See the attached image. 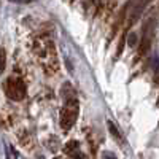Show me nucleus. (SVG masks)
I'll list each match as a JSON object with an SVG mask.
<instances>
[{
	"label": "nucleus",
	"instance_id": "10",
	"mask_svg": "<svg viewBox=\"0 0 159 159\" xmlns=\"http://www.w3.org/2000/svg\"><path fill=\"white\" fill-rule=\"evenodd\" d=\"M5 62H7V56H5V51L2 49V70L5 69Z\"/></svg>",
	"mask_w": 159,
	"mask_h": 159
},
{
	"label": "nucleus",
	"instance_id": "6",
	"mask_svg": "<svg viewBox=\"0 0 159 159\" xmlns=\"http://www.w3.org/2000/svg\"><path fill=\"white\" fill-rule=\"evenodd\" d=\"M7 159H18V153H16V150L13 148V147H10V145H7Z\"/></svg>",
	"mask_w": 159,
	"mask_h": 159
},
{
	"label": "nucleus",
	"instance_id": "5",
	"mask_svg": "<svg viewBox=\"0 0 159 159\" xmlns=\"http://www.w3.org/2000/svg\"><path fill=\"white\" fill-rule=\"evenodd\" d=\"M107 124H108V129H110V132H111V135H113L115 139H118V140H123L121 134H119L118 127H116V126L113 124V121H107Z\"/></svg>",
	"mask_w": 159,
	"mask_h": 159
},
{
	"label": "nucleus",
	"instance_id": "8",
	"mask_svg": "<svg viewBox=\"0 0 159 159\" xmlns=\"http://www.w3.org/2000/svg\"><path fill=\"white\" fill-rule=\"evenodd\" d=\"M135 40H137V35L135 34H130L129 35V45H135Z\"/></svg>",
	"mask_w": 159,
	"mask_h": 159
},
{
	"label": "nucleus",
	"instance_id": "2",
	"mask_svg": "<svg viewBox=\"0 0 159 159\" xmlns=\"http://www.w3.org/2000/svg\"><path fill=\"white\" fill-rule=\"evenodd\" d=\"M7 96L13 100H22L25 97V84L21 78H8L5 81Z\"/></svg>",
	"mask_w": 159,
	"mask_h": 159
},
{
	"label": "nucleus",
	"instance_id": "3",
	"mask_svg": "<svg viewBox=\"0 0 159 159\" xmlns=\"http://www.w3.org/2000/svg\"><path fill=\"white\" fill-rule=\"evenodd\" d=\"M150 45H151L150 25L145 24V27H143V35H142V40H140V46H139V52H140V54H147L148 49H150Z\"/></svg>",
	"mask_w": 159,
	"mask_h": 159
},
{
	"label": "nucleus",
	"instance_id": "1",
	"mask_svg": "<svg viewBox=\"0 0 159 159\" xmlns=\"http://www.w3.org/2000/svg\"><path fill=\"white\" fill-rule=\"evenodd\" d=\"M76 118H78V100L72 97L61 110V127L64 130H70L76 121Z\"/></svg>",
	"mask_w": 159,
	"mask_h": 159
},
{
	"label": "nucleus",
	"instance_id": "9",
	"mask_svg": "<svg viewBox=\"0 0 159 159\" xmlns=\"http://www.w3.org/2000/svg\"><path fill=\"white\" fill-rule=\"evenodd\" d=\"M103 159H116V156L107 151V153H103Z\"/></svg>",
	"mask_w": 159,
	"mask_h": 159
},
{
	"label": "nucleus",
	"instance_id": "7",
	"mask_svg": "<svg viewBox=\"0 0 159 159\" xmlns=\"http://www.w3.org/2000/svg\"><path fill=\"white\" fill-rule=\"evenodd\" d=\"M123 49H124V37L119 40V45H118V56L123 54Z\"/></svg>",
	"mask_w": 159,
	"mask_h": 159
},
{
	"label": "nucleus",
	"instance_id": "4",
	"mask_svg": "<svg viewBox=\"0 0 159 159\" xmlns=\"http://www.w3.org/2000/svg\"><path fill=\"white\" fill-rule=\"evenodd\" d=\"M64 151L67 153L70 157H73V159H84L83 153L80 151V143H78L76 140H72V142H69V143L64 147Z\"/></svg>",
	"mask_w": 159,
	"mask_h": 159
},
{
	"label": "nucleus",
	"instance_id": "11",
	"mask_svg": "<svg viewBox=\"0 0 159 159\" xmlns=\"http://www.w3.org/2000/svg\"><path fill=\"white\" fill-rule=\"evenodd\" d=\"M54 159H61V157H54Z\"/></svg>",
	"mask_w": 159,
	"mask_h": 159
}]
</instances>
